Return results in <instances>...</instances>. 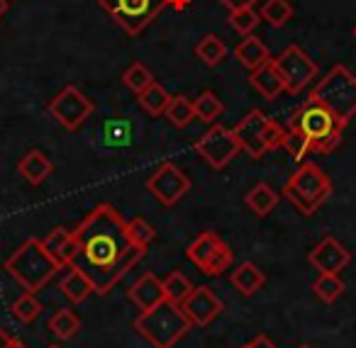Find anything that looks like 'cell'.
<instances>
[{
    "mask_svg": "<svg viewBox=\"0 0 356 348\" xmlns=\"http://www.w3.org/2000/svg\"><path fill=\"white\" fill-rule=\"evenodd\" d=\"M227 51H229L227 44H225L218 35H205L203 40L198 42V47H195V56H198L205 66L222 64V61L227 59Z\"/></svg>",
    "mask_w": 356,
    "mask_h": 348,
    "instance_id": "cell-25",
    "label": "cell"
},
{
    "mask_svg": "<svg viewBox=\"0 0 356 348\" xmlns=\"http://www.w3.org/2000/svg\"><path fill=\"white\" fill-rule=\"evenodd\" d=\"M286 200L300 212L302 217H312L325 200L332 195V181L320 166L315 163H302L296 173L283 185Z\"/></svg>",
    "mask_w": 356,
    "mask_h": 348,
    "instance_id": "cell-5",
    "label": "cell"
},
{
    "mask_svg": "<svg viewBox=\"0 0 356 348\" xmlns=\"http://www.w3.org/2000/svg\"><path fill=\"white\" fill-rule=\"evenodd\" d=\"M64 265L44 249L42 239L30 236L10 258L6 260V273L15 280L17 285H22L25 292H40L56 273H61Z\"/></svg>",
    "mask_w": 356,
    "mask_h": 348,
    "instance_id": "cell-2",
    "label": "cell"
},
{
    "mask_svg": "<svg viewBox=\"0 0 356 348\" xmlns=\"http://www.w3.org/2000/svg\"><path fill=\"white\" fill-rule=\"evenodd\" d=\"M247 346H249V348H276V343H273L271 338H268V336H264V333H261V336L252 338V341H249Z\"/></svg>",
    "mask_w": 356,
    "mask_h": 348,
    "instance_id": "cell-41",
    "label": "cell"
},
{
    "mask_svg": "<svg viewBox=\"0 0 356 348\" xmlns=\"http://www.w3.org/2000/svg\"><path fill=\"white\" fill-rule=\"evenodd\" d=\"M10 341H13V336L0 326V348H10Z\"/></svg>",
    "mask_w": 356,
    "mask_h": 348,
    "instance_id": "cell-42",
    "label": "cell"
},
{
    "mask_svg": "<svg viewBox=\"0 0 356 348\" xmlns=\"http://www.w3.org/2000/svg\"><path fill=\"white\" fill-rule=\"evenodd\" d=\"M168 100H171V95H168V90L163 88L161 83H156V81H154V83H149L147 88H144L142 93L137 95L139 108H142L147 115H152V117H159V115L166 113Z\"/></svg>",
    "mask_w": 356,
    "mask_h": 348,
    "instance_id": "cell-24",
    "label": "cell"
},
{
    "mask_svg": "<svg viewBox=\"0 0 356 348\" xmlns=\"http://www.w3.org/2000/svg\"><path fill=\"white\" fill-rule=\"evenodd\" d=\"M147 190L154 195V200L161 202L163 207H173L184 200L186 192L191 190V178L186 176L176 163L166 161L149 176Z\"/></svg>",
    "mask_w": 356,
    "mask_h": 348,
    "instance_id": "cell-11",
    "label": "cell"
},
{
    "mask_svg": "<svg viewBox=\"0 0 356 348\" xmlns=\"http://www.w3.org/2000/svg\"><path fill=\"white\" fill-rule=\"evenodd\" d=\"M193 149L198 156H203L205 161L213 168H218V171L227 166V163L242 151L234 129H227V127H222V124H213V127L193 144Z\"/></svg>",
    "mask_w": 356,
    "mask_h": 348,
    "instance_id": "cell-10",
    "label": "cell"
},
{
    "mask_svg": "<svg viewBox=\"0 0 356 348\" xmlns=\"http://www.w3.org/2000/svg\"><path fill=\"white\" fill-rule=\"evenodd\" d=\"M122 83L127 85L134 95H139L149 83H154V76H152V71L142 64V61H134V64L122 74Z\"/></svg>",
    "mask_w": 356,
    "mask_h": 348,
    "instance_id": "cell-33",
    "label": "cell"
},
{
    "mask_svg": "<svg viewBox=\"0 0 356 348\" xmlns=\"http://www.w3.org/2000/svg\"><path fill=\"white\" fill-rule=\"evenodd\" d=\"M191 326L193 324L186 317L181 304L171 302V299H163L156 307L147 309V312H139V317L134 319V329L154 348H173L191 331Z\"/></svg>",
    "mask_w": 356,
    "mask_h": 348,
    "instance_id": "cell-4",
    "label": "cell"
},
{
    "mask_svg": "<svg viewBox=\"0 0 356 348\" xmlns=\"http://www.w3.org/2000/svg\"><path fill=\"white\" fill-rule=\"evenodd\" d=\"M242 348H249V346H242Z\"/></svg>",
    "mask_w": 356,
    "mask_h": 348,
    "instance_id": "cell-49",
    "label": "cell"
},
{
    "mask_svg": "<svg viewBox=\"0 0 356 348\" xmlns=\"http://www.w3.org/2000/svg\"><path fill=\"white\" fill-rule=\"evenodd\" d=\"M232 260H234V256H232V249H229L227 244H220V249L215 251V256H213V260L208 263V268L203 270L205 275H210V278H218V275H222L225 270L232 265Z\"/></svg>",
    "mask_w": 356,
    "mask_h": 348,
    "instance_id": "cell-37",
    "label": "cell"
},
{
    "mask_svg": "<svg viewBox=\"0 0 356 348\" xmlns=\"http://www.w3.org/2000/svg\"><path fill=\"white\" fill-rule=\"evenodd\" d=\"M10 348H27V346H25L22 341H17V338H13V341H10Z\"/></svg>",
    "mask_w": 356,
    "mask_h": 348,
    "instance_id": "cell-45",
    "label": "cell"
},
{
    "mask_svg": "<svg viewBox=\"0 0 356 348\" xmlns=\"http://www.w3.org/2000/svg\"><path fill=\"white\" fill-rule=\"evenodd\" d=\"M166 6L176 8V10H186L191 6V0H166Z\"/></svg>",
    "mask_w": 356,
    "mask_h": 348,
    "instance_id": "cell-43",
    "label": "cell"
},
{
    "mask_svg": "<svg viewBox=\"0 0 356 348\" xmlns=\"http://www.w3.org/2000/svg\"><path fill=\"white\" fill-rule=\"evenodd\" d=\"M286 127H281L278 122H268L266 124V132H264V144H266V151H273V149H281L283 147V139H286Z\"/></svg>",
    "mask_w": 356,
    "mask_h": 348,
    "instance_id": "cell-38",
    "label": "cell"
},
{
    "mask_svg": "<svg viewBox=\"0 0 356 348\" xmlns=\"http://www.w3.org/2000/svg\"><path fill=\"white\" fill-rule=\"evenodd\" d=\"M234 56H237L239 64L249 71L259 69V66H264L266 61H271V56H268V47L254 35H247L237 47H234Z\"/></svg>",
    "mask_w": 356,
    "mask_h": 348,
    "instance_id": "cell-21",
    "label": "cell"
},
{
    "mask_svg": "<svg viewBox=\"0 0 356 348\" xmlns=\"http://www.w3.org/2000/svg\"><path fill=\"white\" fill-rule=\"evenodd\" d=\"M273 66H276L278 76H281L283 85H286V93L298 95L317 78L320 69L317 64L300 49L298 44H288L281 54L273 59Z\"/></svg>",
    "mask_w": 356,
    "mask_h": 348,
    "instance_id": "cell-8",
    "label": "cell"
},
{
    "mask_svg": "<svg viewBox=\"0 0 356 348\" xmlns=\"http://www.w3.org/2000/svg\"><path fill=\"white\" fill-rule=\"evenodd\" d=\"M312 292H315L322 302L332 304L341 297V292H344V283H341L339 275H320V278L312 283Z\"/></svg>",
    "mask_w": 356,
    "mask_h": 348,
    "instance_id": "cell-31",
    "label": "cell"
},
{
    "mask_svg": "<svg viewBox=\"0 0 356 348\" xmlns=\"http://www.w3.org/2000/svg\"><path fill=\"white\" fill-rule=\"evenodd\" d=\"M8 10H10V0H0V20L8 15Z\"/></svg>",
    "mask_w": 356,
    "mask_h": 348,
    "instance_id": "cell-44",
    "label": "cell"
},
{
    "mask_svg": "<svg viewBox=\"0 0 356 348\" xmlns=\"http://www.w3.org/2000/svg\"><path fill=\"white\" fill-rule=\"evenodd\" d=\"M166 119L178 129H186L191 122L195 119V110H193V103H191L186 95H171L168 100V108H166Z\"/></svg>",
    "mask_w": 356,
    "mask_h": 348,
    "instance_id": "cell-26",
    "label": "cell"
},
{
    "mask_svg": "<svg viewBox=\"0 0 356 348\" xmlns=\"http://www.w3.org/2000/svg\"><path fill=\"white\" fill-rule=\"evenodd\" d=\"M310 98L320 100L346 127L349 119L356 115V76L341 64L332 66L325 78L315 85Z\"/></svg>",
    "mask_w": 356,
    "mask_h": 348,
    "instance_id": "cell-6",
    "label": "cell"
},
{
    "mask_svg": "<svg viewBox=\"0 0 356 348\" xmlns=\"http://www.w3.org/2000/svg\"><path fill=\"white\" fill-rule=\"evenodd\" d=\"M225 8H229V13L232 10H242V8H254L257 6V0H220Z\"/></svg>",
    "mask_w": 356,
    "mask_h": 348,
    "instance_id": "cell-40",
    "label": "cell"
},
{
    "mask_svg": "<svg viewBox=\"0 0 356 348\" xmlns=\"http://www.w3.org/2000/svg\"><path fill=\"white\" fill-rule=\"evenodd\" d=\"M129 299L137 304L139 312H147V309L156 307L159 302L166 299V292H163V283L156 278L154 273H144L132 288L127 290Z\"/></svg>",
    "mask_w": 356,
    "mask_h": 348,
    "instance_id": "cell-16",
    "label": "cell"
},
{
    "mask_svg": "<svg viewBox=\"0 0 356 348\" xmlns=\"http://www.w3.org/2000/svg\"><path fill=\"white\" fill-rule=\"evenodd\" d=\"M161 283H163V292H166V299H171V302H176V304H181L191 292H193V285H191V280L186 278L184 273H178V270L168 273L166 278L161 280Z\"/></svg>",
    "mask_w": 356,
    "mask_h": 348,
    "instance_id": "cell-30",
    "label": "cell"
},
{
    "mask_svg": "<svg viewBox=\"0 0 356 348\" xmlns=\"http://www.w3.org/2000/svg\"><path fill=\"white\" fill-rule=\"evenodd\" d=\"M98 144L105 149H127L134 144V122L127 115H110L98 127Z\"/></svg>",
    "mask_w": 356,
    "mask_h": 348,
    "instance_id": "cell-15",
    "label": "cell"
},
{
    "mask_svg": "<svg viewBox=\"0 0 356 348\" xmlns=\"http://www.w3.org/2000/svg\"><path fill=\"white\" fill-rule=\"evenodd\" d=\"M51 171H54V163H51L49 156H47L44 151H40V149L27 151L25 156H22V161L17 163V173H20L30 185H42V183L51 176Z\"/></svg>",
    "mask_w": 356,
    "mask_h": 348,
    "instance_id": "cell-18",
    "label": "cell"
},
{
    "mask_svg": "<svg viewBox=\"0 0 356 348\" xmlns=\"http://www.w3.org/2000/svg\"><path fill=\"white\" fill-rule=\"evenodd\" d=\"M271 119L266 117V113L261 110H252L247 117H242V122L234 127L237 134V142L242 147V151H247L252 158H261L266 154V144H264V132H266V124Z\"/></svg>",
    "mask_w": 356,
    "mask_h": 348,
    "instance_id": "cell-14",
    "label": "cell"
},
{
    "mask_svg": "<svg viewBox=\"0 0 356 348\" xmlns=\"http://www.w3.org/2000/svg\"><path fill=\"white\" fill-rule=\"evenodd\" d=\"M49 331L54 333V336H59L61 341L74 338L76 333L81 331V319L76 317L71 309H61V312H56L54 317L49 319Z\"/></svg>",
    "mask_w": 356,
    "mask_h": 348,
    "instance_id": "cell-28",
    "label": "cell"
},
{
    "mask_svg": "<svg viewBox=\"0 0 356 348\" xmlns=\"http://www.w3.org/2000/svg\"><path fill=\"white\" fill-rule=\"evenodd\" d=\"M98 6L129 37H139L166 8V0H98Z\"/></svg>",
    "mask_w": 356,
    "mask_h": 348,
    "instance_id": "cell-7",
    "label": "cell"
},
{
    "mask_svg": "<svg viewBox=\"0 0 356 348\" xmlns=\"http://www.w3.org/2000/svg\"><path fill=\"white\" fill-rule=\"evenodd\" d=\"M47 348H61V346H56V343H51V346H47Z\"/></svg>",
    "mask_w": 356,
    "mask_h": 348,
    "instance_id": "cell-47",
    "label": "cell"
},
{
    "mask_svg": "<svg viewBox=\"0 0 356 348\" xmlns=\"http://www.w3.org/2000/svg\"><path fill=\"white\" fill-rule=\"evenodd\" d=\"M79 241V265L93 283L98 295H108L147 254L132 244L127 234V222L108 202H100L83 222L74 229Z\"/></svg>",
    "mask_w": 356,
    "mask_h": 348,
    "instance_id": "cell-1",
    "label": "cell"
},
{
    "mask_svg": "<svg viewBox=\"0 0 356 348\" xmlns=\"http://www.w3.org/2000/svg\"><path fill=\"white\" fill-rule=\"evenodd\" d=\"M10 312H13V317H15L17 322L32 324L42 314V304L37 302L35 295H32V292H25V295H20V297H17L15 302H13Z\"/></svg>",
    "mask_w": 356,
    "mask_h": 348,
    "instance_id": "cell-32",
    "label": "cell"
},
{
    "mask_svg": "<svg viewBox=\"0 0 356 348\" xmlns=\"http://www.w3.org/2000/svg\"><path fill=\"white\" fill-rule=\"evenodd\" d=\"M220 244H222V239H220L215 231H203V234H198V239L186 249V256H188L191 263L198 265L200 270H205L210 260H213L215 251L220 249Z\"/></svg>",
    "mask_w": 356,
    "mask_h": 348,
    "instance_id": "cell-22",
    "label": "cell"
},
{
    "mask_svg": "<svg viewBox=\"0 0 356 348\" xmlns=\"http://www.w3.org/2000/svg\"><path fill=\"white\" fill-rule=\"evenodd\" d=\"M259 15H261V20H266L273 30H281L293 17V6L288 0H266Z\"/></svg>",
    "mask_w": 356,
    "mask_h": 348,
    "instance_id": "cell-29",
    "label": "cell"
},
{
    "mask_svg": "<svg viewBox=\"0 0 356 348\" xmlns=\"http://www.w3.org/2000/svg\"><path fill=\"white\" fill-rule=\"evenodd\" d=\"M354 40H356V27H354Z\"/></svg>",
    "mask_w": 356,
    "mask_h": 348,
    "instance_id": "cell-48",
    "label": "cell"
},
{
    "mask_svg": "<svg viewBox=\"0 0 356 348\" xmlns=\"http://www.w3.org/2000/svg\"><path fill=\"white\" fill-rule=\"evenodd\" d=\"M288 129L302 134L315 154H332L341 144L344 124L320 100L310 98L288 117Z\"/></svg>",
    "mask_w": 356,
    "mask_h": 348,
    "instance_id": "cell-3",
    "label": "cell"
},
{
    "mask_svg": "<svg viewBox=\"0 0 356 348\" xmlns=\"http://www.w3.org/2000/svg\"><path fill=\"white\" fill-rule=\"evenodd\" d=\"M298 348H312V346H307V343H302V346H298Z\"/></svg>",
    "mask_w": 356,
    "mask_h": 348,
    "instance_id": "cell-46",
    "label": "cell"
},
{
    "mask_svg": "<svg viewBox=\"0 0 356 348\" xmlns=\"http://www.w3.org/2000/svg\"><path fill=\"white\" fill-rule=\"evenodd\" d=\"M229 283H232V288L237 290L239 295H244V297H252V295H257L259 290L264 288V283H266V275L261 273V268H257L254 263H242L234 268V273L229 275Z\"/></svg>",
    "mask_w": 356,
    "mask_h": 348,
    "instance_id": "cell-20",
    "label": "cell"
},
{
    "mask_svg": "<svg viewBox=\"0 0 356 348\" xmlns=\"http://www.w3.org/2000/svg\"><path fill=\"white\" fill-rule=\"evenodd\" d=\"M127 234H129V239H132V244H137L139 249H144V251L156 239V229H154L147 219H142V217H134V219L127 222Z\"/></svg>",
    "mask_w": 356,
    "mask_h": 348,
    "instance_id": "cell-35",
    "label": "cell"
},
{
    "mask_svg": "<svg viewBox=\"0 0 356 348\" xmlns=\"http://www.w3.org/2000/svg\"><path fill=\"white\" fill-rule=\"evenodd\" d=\"M181 309L186 312V317L191 319L193 326H208V324H213L222 314L225 304L213 292V288L200 285V288H193V292L181 302Z\"/></svg>",
    "mask_w": 356,
    "mask_h": 348,
    "instance_id": "cell-12",
    "label": "cell"
},
{
    "mask_svg": "<svg viewBox=\"0 0 356 348\" xmlns=\"http://www.w3.org/2000/svg\"><path fill=\"white\" fill-rule=\"evenodd\" d=\"M249 83L264 100H276L281 93H286V85H283L281 76H278L276 66H273V59L259 66V69H254L249 74Z\"/></svg>",
    "mask_w": 356,
    "mask_h": 348,
    "instance_id": "cell-17",
    "label": "cell"
},
{
    "mask_svg": "<svg viewBox=\"0 0 356 348\" xmlns=\"http://www.w3.org/2000/svg\"><path fill=\"white\" fill-rule=\"evenodd\" d=\"M307 263L320 275H337L351 263V254L334 239V236H325V239L307 254Z\"/></svg>",
    "mask_w": 356,
    "mask_h": 348,
    "instance_id": "cell-13",
    "label": "cell"
},
{
    "mask_svg": "<svg viewBox=\"0 0 356 348\" xmlns=\"http://www.w3.org/2000/svg\"><path fill=\"white\" fill-rule=\"evenodd\" d=\"M259 22H261V15H259L254 8H242V10L229 13V27H232L237 35H244V37L252 35Z\"/></svg>",
    "mask_w": 356,
    "mask_h": 348,
    "instance_id": "cell-34",
    "label": "cell"
},
{
    "mask_svg": "<svg viewBox=\"0 0 356 348\" xmlns=\"http://www.w3.org/2000/svg\"><path fill=\"white\" fill-rule=\"evenodd\" d=\"M281 149H286L288 156H291L293 161H302V158H305L307 154L312 151L310 144H307V139L302 137V134H298V132H291V129L286 132V139H283V147Z\"/></svg>",
    "mask_w": 356,
    "mask_h": 348,
    "instance_id": "cell-36",
    "label": "cell"
},
{
    "mask_svg": "<svg viewBox=\"0 0 356 348\" xmlns=\"http://www.w3.org/2000/svg\"><path fill=\"white\" fill-rule=\"evenodd\" d=\"M59 290L71 299V302H83L90 292H95L90 278L79 268V265H66L64 278H61V283H59Z\"/></svg>",
    "mask_w": 356,
    "mask_h": 348,
    "instance_id": "cell-19",
    "label": "cell"
},
{
    "mask_svg": "<svg viewBox=\"0 0 356 348\" xmlns=\"http://www.w3.org/2000/svg\"><path fill=\"white\" fill-rule=\"evenodd\" d=\"M47 110H49V115L61 127L69 129V132H76V129L93 115L95 105H93V100L86 93H81L76 85H66V88L51 100Z\"/></svg>",
    "mask_w": 356,
    "mask_h": 348,
    "instance_id": "cell-9",
    "label": "cell"
},
{
    "mask_svg": "<svg viewBox=\"0 0 356 348\" xmlns=\"http://www.w3.org/2000/svg\"><path fill=\"white\" fill-rule=\"evenodd\" d=\"M244 202H247V207L257 217H268L273 210H276L278 195H276V190H273L271 185H266V183H257V185L247 192Z\"/></svg>",
    "mask_w": 356,
    "mask_h": 348,
    "instance_id": "cell-23",
    "label": "cell"
},
{
    "mask_svg": "<svg viewBox=\"0 0 356 348\" xmlns=\"http://www.w3.org/2000/svg\"><path fill=\"white\" fill-rule=\"evenodd\" d=\"M193 110H195V117L213 124V122H218V117L225 113V105L213 90H203V93L193 100Z\"/></svg>",
    "mask_w": 356,
    "mask_h": 348,
    "instance_id": "cell-27",
    "label": "cell"
},
{
    "mask_svg": "<svg viewBox=\"0 0 356 348\" xmlns=\"http://www.w3.org/2000/svg\"><path fill=\"white\" fill-rule=\"evenodd\" d=\"M69 236H71L69 229H64V226H56V229H51L49 234L42 239V244H44V249L56 258V254H59V249L64 246V241L69 239Z\"/></svg>",
    "mask_w": 356,
    "mask_h": 348,
    "instance_id": "cell-39",
    "label": "cell"
}]
</instances>
